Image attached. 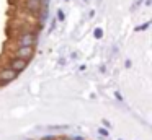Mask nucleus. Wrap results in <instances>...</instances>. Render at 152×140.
Instances as JSON below:
<instances>
[{
  "mask_svg": "<svg viewBox=\"0 0 152 140\" xmlns=\"http://www.w3.org/2000/svg\"><path fill=\"white\" fill-rule=\"evenodd\" d=\"M56 18L59 20V21H64V20H66V15H64V12H62L61 8L56 12Z\"/></svg>",
  "mask_w": 152,
  "mask_h": 140,
  "instance_id": "obj_6",
  "label": "nucleus"
},
{
  "mask_svg": "<svg viewBox=\"0 0 152 140\" xmlns=\"http://www.w3.org/2000/svg\"><path fill=\"white\" fill-rule=\"evenodd\" d=\"M83 2H88V0H83Z\"/></svg>",
  "mask_w": 152,
  "mask_h": 140,
  "instance_id": "obj_16",
  "label": "nucleus"
},
{
  "mask_svg": "<svg viewBox=\"0 0 152 140\" xmlns=\"http://www.w3.org/2000/svg\"><path fill=\"white\" fill-rule=\"evenodd\" d=\"M149 26H151V21L144 23V25H141V26H136V31H144V29H147Z\"/></svg>",
  "mask_w": 152,
  "mask_h": 140,
  "instance_id": "obj_8",
  "label": "nucleus"
},
{
  "mask_svg": "<svg viewBox=\"0 0 152 140\" xmlns=\"http://www.w3.org/2000/svg\"><path fill=\"white\" fill-rule=\"evenodd\" d=\"M115 98L118 101H123V96H121V93H119V91H115Z\"/></svg>",
  "mask_w": 152,
  "mask_h": 140,
  "instance_id": "obj_11",
  "label": "nucleus"
},
{
  "mask_svg": "<svg viewBox=\"0 0 152 140\" xmlns=\"http://www.w3.org/2000/svg\"><path fill=\"white\" fill-rule=\"evenodd\" d=\"M39 8H41V0H26L25 2V10L31 15H38Z\"/></svg>",
  "mask_w": 152,
  "mask_h": 140,
  "instance_id": "obj_5",
  "label": "nucleus"
},
{
  "mask_svg": "<svg viewBox=\"0 0 152 140\" xmlns=\"http://www.w3.org/2000/svg\"><path fill=\"white\" fill-rule=\"evenodd\" d=\"M43 140H54L53 135H48V137H43Z\"/></svg>",
  "mask_w": 152,
  "mask_h": 140,
  "instance_id": "obj_14",
  "label": "nucleus"
},
{
  "mask_svg": "<svg viewBox=\"0 0 152 140\" xmlns=\"http://www.w3.org/2000/svg\"><path fill=\"white\" fill-rule=\"evenodd\" d=\"M67 2H69V0H67Z\"/></svg>",
  "mask_w": 152,
  "mask_h": 140,
  "instance_id": "obj_17",
  "label": "nucleus"
},
{
  "mask_svg": "<svg viewBox=\"0 0 152 140\" xmlns=\"http://www.w3.org/2000/svg\"><path fill=\"white\" fill-rule=\"evenodd\" d=\"M93 36H95L96 39H100V38H103V29L102 28H96L95 31H93Z\"/></svg>",
  "mask_w": 152,
  "mask_h": 140,
  "instance_id": "obj_7",
  "label": "nucleus"
},
{
  "mask_svg": "<svg viewBox=\"0 0 152 140\" xmlns=\"http://www.w3.org/2000/svg\"><path fill=\"white\" fill-rule=\"evenodd\" d=\"M18 46H23V47H34V44H36L38 41V36L36 33L33 31H25L21 33L20 36H18Z\"/></svg>",
  "mask_w": 152,
  "mask_h": 140,
  "instance_id": "obj_1",
  "label": "nucleus"
},
{
  "mask_svg": "<svg viewBox=\"0 0 152 140\" xmlns=\"http://www.w3.org/2000/svg\"><path fill=\"white\" fill-rule=\"evenodd\" d=\"M70 140H85V139H83V137H80V135H75V137H72Z\"/></svg>",
  "mask_w": 152,
  "mask_h": 140,
  "instance_id": "obj_12",
  "label": "nucleus"
},
{
  "mask_svg": "<svg viewBox=\"0 0 152 140\" xmlns=\"http://www.w3.org/2000/svg\"><path fill=\"white\" fill-rule=\"evenodd\" d=\"M34 55V47H23V46H18L17 51H15V57L25 59V60H31V57Z\"/></svg>",
  "mask_w": 152,
  "mask_h": 140,
  "instance_id": "obj_3",
  "label": "nucleus"
},
{
  "mask_svg": "<svg viewBox=\"0 0 152 140\" xmlns=\"http://www.w3.org/2000/svg\"><path fill=\"white\" fill-rule=\"evenodd\" d=\"M102 122H103V127H105V129H110V127H111V124H110V122H108V120H106V119H103Z\"/></svg>",
  "mask_w": 152,
  "mask_h": 140,
  "instance_id": "obj_10",
  "label": "nucleus"
},
{
  "mask_svg": "<svg viewBox=\"0 0 152 140\" xmlns=\"http://www.w3.org/2000/svg\"><path fill=\"white\" fill-rule=\"evenodd\" d=\"M61 140H70V139H69V137H62Z\"/></svg>",
  "mask_w": 152,
  "mask_h": 140,
  "instance_id": "obj_15",
  "label": "nucleus"
},
{
  "mask_svg": "<svg viewBox=\"0 0 152 140\" xmlns=\"http://www.w3.org/2000/svg\"><path fill=\"white\" fill-rule=\"evenodd\" d=\"M18 77V73L12 68H0V83L5 85V83H10L13 81L15 78Z\"/></svg>",
  "mask_w": 152,
  "mask_h": 140,
  "instance_id": "obj_2",
  "label": "nucleus"
},
{
  "mask_svg": "<svg viewBox=\"0 0 152 140\" xmlns=\"http://www.w3.org/2000/svg\"><path fill=\"white\" fill-rule=\"evenodd\" d=\"M124 67H126V68L131 67V60H126V62H124Z\"/></svg>",
  "mask_w": 152,
  "mask_h": 140,
  "instance_id": "obj_13",
  "label": "nucleus"
},
{
  "mask_svg": "<svg viewBox=\"0 0 152 140\" xmlns=\"http://www.w3.org/2000/svg\"><path fill=\"white\" fill-rule=\"evenodd\" d=\"M28 62L25 60V59H20V57H13L10 60V68L12 70H15L17 73H20V72H23L25 68H26Z\"/></svg>",
  "mask_w": 152,
  "mask_h": 140,
  "instance_id": "obj_4",
  "label": "nucleus"
},
{
  "mask_svg": "<svg viewBox=\"0 0 152 140\" xmlns=\"http://www.w3.org/2000/svg\"><path fill=\"white\" fill-rule=\"evenodd\" d=\"M98 133L102 137H108V129H105V127H100L98 129Z\"/></svg>",
  "mask_w": 152,
  "mask_h": 140,
  "instance_id": "obj_9",
  "label": "nucleus"
}]
</instances>
